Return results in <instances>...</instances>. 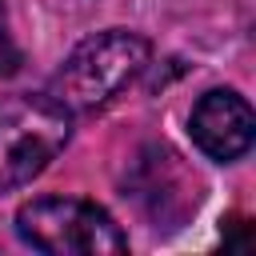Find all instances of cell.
I'll return each mask as SVG.
<instances>
[{
  "label": "cell",
  "mask_w": 256,
  "mask_h": 256,
  "mask_svg": "<svg viewBox=\"0 0 256 256\" xmlns=\"http://www.w3.org/2000/svg\"><path fill=\"white\" fill-rule=\"evenodd\" d=\"M148 60H152V44L140 32L104 28V32H92L88 40H80L68 52V60L56 68L48 92L72 116L96 112V108L112 104L128 84H136V76L148 68Z\"/></svg>",
  "instance_id": "1"
},
{
  "label": "cell",
  "mask_w": 256,
  "mask_h": 256,
  "mask_svg": "<svg viewBox=\"0 0 256 256\" xmlns=\"http://www.w3.org/2000/svg\"><path fill=\"white\" fill-rule=\"evenodd\" d=\"M16 236L48 256H116L128 248V236L108 208L80 196H36L20 204Z\"/></svg>",
  "instance_id": "2"
},
{
  "label": "cell",
  "mask_w": 256,
  "mask_h": 256,
  "mask_svg": "<svg viewBox=\"0 0 256 256\" xmlns=\"http://www.w3.org/2000/svg\"><path fill=\"white\" fill-rule=\"evenodd\" d=\"M72 112L52 92H24L0 104V192L32 184L68 144Z\"/></svg>",
  "instance_id": "3"
},
{
  "label": "cell",
  "mask_w": 256,
  "mask_h": 256,
  "mask_svg": "<svg viewBox=\"0 0 256 256\" xmlns=\"http://www.w3.org/2000/svg\"><path fill=\"white\" fill-rule=\"evenodd\" d=\"M188 136H192V144H196L208 160L232 164V160H240V156L252 148V140H256L252 104H248L236 88H212V92H204V96L192 104Z\"/></svg>",
  "instance_id": "4"
},
{
  "label": "cell",
  "mask_w": 256,
  "mask_h": 256,
  "mask_svg": "<svg viewBox=\"0 0 256 256\" xmlns=\"http://www.w3.org/2000/svg\"><path fill=\"white\" fill-rule=\"evenodd\" d=\"M20 64H24V56H20V48L8 32V12H4V0H0V76H12Z\"/></svg>",
  "instance_id": "5"
}]
</instances>
